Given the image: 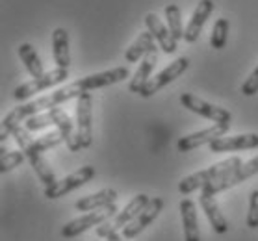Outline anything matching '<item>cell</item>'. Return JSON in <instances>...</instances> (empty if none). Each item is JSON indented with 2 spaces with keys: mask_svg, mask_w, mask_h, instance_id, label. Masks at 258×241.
Listing matches in <instances>:
<instances>
[{
  "mask_svg": "<svg viewBox=\"0 0 258 241\" xmlns=\"http://www.w3.org/2000/svg\"><path fill=\"white\" fill-rule=\"evenodd\" d=\"M128 76H130L128 67H115V69H110V71L95 72V74L84 76V78H80V80H77V82L65 86V88L56 89L52 93L37 97L35 100H30V102H24V104H19L15 110H12L6 117L2 119L0 139L6 141L8 137L13 134V130L17 128V126H21L26 119L34 117L37 113L48 112V110H52V108L61 106L67 100L78 99V97H82L84 93H89V91H93V89L108 88V86L123 82V80H126Z\"/></svg>",
  "mask_w": 258,
  "mask_h": 241,
  "instance_id": "cell-1",
  "label": "cell"
},
{
  "mask_svg": "<svg viewBox=\"0 0 258 241\" xmlns=\"http://www.w3.org/2000/svg\"><path fill=\"white\" fill-rule=\"evenodd\" d=\"M241 165H243V162H241V158H238V156H232V158L223 159V162H217V164L210 165L208 169L197 171L194 175H188V177L182 178L180 182H178V191H180L182 195L194 193V191H197L199 188L203 189L210 182L217 180V178L227 177L230 173L238 171Z\"/></svg>",
  "mask_w": 258,
  "mask_h": 241,
  "instance_id": "cell-2",
  "label": "cell"
},
{
  "mask_svg": "<svg viewBox=\"0 0 258 241\" xmlns=\"http://www.w3.org/2000/svg\"><path fill=\"white\" fill-rule=\"evenodd\" d=\"M12 135L15 137V141L19 143L21 150L26 154V159L32 164V167H34V171H35V175H37V177H39V180L45 184V188H47V186H52V184L56 182V175H54V171L50 169V165H48L47 159L43 158V152L35 147V139H32V137H30L28 130L21 124V126H17V128L13 130Z\"/></svg>",
  "mask_w": 258,
  "mask_h": 241,
  "instance_id": "cell-3",
  "label": "cell"
},
{
  "mask_svg": "<svg viewBox=\"0 0 258 241\" xmlns=\"http://www.w3.org/2000/svg\"><path fill=\"white\" fill-rule=\"evenodd\" d=\"M149 200H151V197H147L145 193L136 195L134 199L130 200L128 204L124 206L123 210H121L112 221H106V223H102L100 226H97V235H99V237H108L112 232L123 230L126 224L132 223V221L143 212V208L149 204Z\"/></svg>",
  "mask_w": 258,
  "mask_h": 241,
  "instance_id": "cell-4",
  "label": "cell"
},
{
  "mask_svg": "<svg viewBox=\"0 0 258 241\" xmlns=\"http://www.w3.org/2000/svg\"><path fill=\"white\" fill-rule=\"evenodd\" d=\"M117 213H119V210L115 204L106 206L102 210L89 212V213H86V215H82V217H78V219H75V221H71V223L65 224L63 228H61V235H63L65 239H73V237H77V235L84 234V232H88L89 228L100 226L102 223L113 219Z\"/></svg>",
  "mask_w": 258,
  "mask_h": 241,
  "instance_id": "cell-5",
  "label": "cell"
},
{
  "mask_svg": "<svg viewBox=\"0 0 258 241\" xmlns=\"http://www.w3.org/2000/svg\"><path fill=\"white\" fill-rule=\"evenodd\" d=\"M67 78H69V71L56 67V69H52L50 72H45L41 78H32L30 82L21 84L19 88H15L13 97H15V100H19V102H24V100H28L30 97H34L35 93H41L45 89H50V88H54V86H58V84L65 82Z\"/></svg>",
  "mask_w": 258,
  "mask_h": 241,
  "instance_id": "cell-6",
  "label": "cell"
},
{
  "mask_svg": "<svg viewBox=\"0 0 258 241\" xmlns=\"http://www.w3.org/2000/svg\"><path fill=\"white\" fill-rule=\"evenodd\" d=\"M188 67H189L188 58H184V56H182V58H176L175 61H171L164 71H160L154 78L151 76V80H149V82L143 86V89L140 91V97H143V99L153 97L154 93H158L160 89H164L165 86H169L171 82H175L176 78H180Z\"/></svg>",
  "mask_w": 258,
  "mask_h": 241,
  "instance_id": "cell-7",
  "label": "cell"
},
{
  "mask_svg": "<svg viewBox=\"0 0 258 241\" xmlns=\"http://www.w3.org/2000/svg\"><path fill=\"white\" fill-rule=\"evenodd\" d=\"M93 178H95V167L84 165V167H80L78 171L71 173L69 177L61 178V180H56L52 186H47V188H45V197L50 200L59 199V197H63V195L75 191V189L82 188L84 184H88L89 180H93Z\"/></svg>",
  "mask_w": 258,
  "mask_h": 241,
  "instance_id": "cell-8",
  "label": "cell"
},
{
  "mask_svg": "<svg viewBox=\"0 0 258 241\" xmlns=\"http://www.w3.org/2000/svg\"><path fill=\"white\" fill-rule=\"evenodd\" d=\"M180 104L189 112L197 113L201 117L210 119L216 124H223V123H230L232 121V115H230L229 110H225L221 106H216V104H210L206 100L199 99L191 93H182L180 95Z\"/></svg>",
  "mask_w": 258,
  "mask_h": 241,
  "instance_id": "cell-9",
  "label": "cell"
},
{
  "mask_svg": "<svg viewBox=\"0 0 258 241\" xmlns=\"http://www.w3.org/2000/svg\"><path fill=\"white\" fill-rule=\"evenodd\" d=\"M254 175H258V156H254L252 159L245 162V164L241 165L238 171H234V173H230L227 177H221V178H217V180H214V182H210L208 186L203 188V191H206V193H210V195H217V193H221V191H227V189L234 188V186L241 184L243 180H247V178L254 177Z\"/></svg>",
  "mask_w": 258,
  "mask_h": 241,
  "instance_id": "cell-10",
  "label": "cell"
},
{
  "mask_svg": "<svg viewBox=\"0 0 258 241\" xmlns=\"http://www.w3.org/2000/svg\"><path fill=\"white\" fill-rule=\"evenodd\" d=\"M230 128V123L223 124H214L210 128H205L201 132H195V134L184 135L176 141V148L178 152H191L195 148L203 147V145H210L212 141H216L219 137H223Z\"/></svg>",
  "mask_w": 258,
  "mask_h": 241,
  "instance_id": "cell-11",
  "label": "cell"
},
{
  "mask_svg": "<svg viewBox=\"0 0 258 241\" xmlns=\"http://www.w3.org/2000/svg\"><path fill=\"white\" fill-rule=\"evenodd\" d=\"M91 104H93V99H91V93H84L82 97L77 99V132H78V139H80V145L82 148L91 147L93 143V124H91Z\"/></svg>",
  "mask_w": 258,
  "mask_h": 241,
  "instance_id": "cell-12",
  "label": "cell"
},
{
  "mask_svg": "<svg viewBox=\"0 0 258 241\" xmlns=\"http://www.w3.org/2000/svg\"><path fill=\"white\" fill-rule=\"evenodd\" d=\"M162 210H164V200L160 199V197H154V199L149 200V204L143 208V212H141L132 223L126 224L123 228L124 239H134V237H138L149 224L153 223L154 219L158 217Z\"/></svg>",
  "mask_w": 258,
  "mask_h": 241,
  "instance_id": "cell-13",
  "label": "cell"
},
{
  "mask_svg": "<svg viewBox=\"0 0 258 241\" xmlns=\"http://www.w3.org/2000/svg\"><path fill=\"white\" fill-rule=\"evenodd\" d=\"M210 152L221 154V152H234V150H252L258 148V134H238L230 137H219L216 141H212Z\"/></svg>",
  "mask_w": 258,
  "mask_h": 241,
  "instance_id": "cell-14",
  "label": "cell"
},
{
  "mask_svg": "<svg viewBox=\"0 0 258 241\" xmlns=\"http://www.w3.org/2000/svg\"><path fill=\"white\" fill-rule=\"evenodd\" d=\"M50 112V115H52V123L54 126L59 130V134L63 135V141L65 145H67V148H69L71 152H78L80 148H82V145H80V139H78V132H77V124H73V121H71V117L65 113V110H61V108H52V110H48Z\"/></svg>",
  "mask_w": 258,
  "mask_h": 241,
  "instance_id": "cell-15",
  "label": "cell"
},
{
  "mask_svg": "<svg viewBox=\"0 0 258 241\" xmlns=\"http://www.w3.org/2000/svg\"><path fill=\"white\" fill-rule=\"evenodd\" d=\"M214 8H216L214 6V0H199V4L195 8V12H194V15H191V19H189L188 26L184 30V41L195 43L199 39L206 19L214 13Z\"/></svg>",
  "mask_w": 258,
  "mask_h": 241,
  "instance_id": "cell-16",
  "label": "cell"
},
{
  "mask_svg": "<svg viewBox=\"0 0 258 241\" xmlns=\"http://www.w3.org/2000/svg\"><path fill=\"white\" fill-rule=\"evenodd\" d=\"M199 202H201L203 212L206 213V217H208V221H210L214 232H216V234H227V232H229V221L225 219V215L221 213V210H219L216 195H210L201 189Z\"/></svg>",
  "mask_w": 258,
  "mask_h": 241,
  "instance_id": "cell-17",
  "label": "cell"
},
{
  "mask_svg": "<svg viewBox=\"0 0 258 241\" xmlns=\"http://www.w3.org/2000/svg\"><path fill=\"white\" fill-rule=\"evenodd\" d=\"M145 24L149 32L153 34V37L158 41V47L164 50L165 54H173L176 52V39L171 36L169 28L165 26L156 13H147L145 17Z\"/></svg>",
  "mask_w": 258,
  "mask_h": 241,
  "instance_id": "cell-18",
  "label": "cell"
},
{
  "mask_svg": "<svg viewBox=\"0 0 258 241\" xmlns=\"http://www.w3.org/2000/svg\"><path fill=\"white\" fill-rule=\"evenodd\" d=\"M156 63H158V47H153L151 50H149V54H147L145 58L141 59L138 71L134 72V78H130L128 89L132 91V93L140 95V91L143 89V86L151 80V74H153Z\"/></svg>",
  "mask_w": 258,
  "mask_h": 241,
  "instance_id": "cell-19",
  "label": "cell"
},
{
  "mask_svg": "<svg viewBox=\"0 0 258 241\" xmlns=\"http://www.w3.org/2000/svg\"><path fill=\"white\" fill-rule=\"evenodd\" d=\"M117 200V191L112 188L100 189L97 193L88 195V197H82L80 200L75 202V208L78 212H95V210H102L106 206L115 204Z\"/></svg>",
  "mask_w": 258,
  "mask_h": 241,
  "instance_id": "cell-20",
  "label": "cell"
},
{
  "mask_svg": "<svg viewBox=\"0 0 258 241\" xmlns=\"http://www.w3.org/2000/svg\"><path fill=\"white\" fill-rule=\"evenodd\" d=\"M178 208H180L182 226H184V241H201L195 202L191 199H182Z\"/></svg>",
  "mask_w": 258,
  "mask_h": 241,
  "instance_id": "cell-21",
  "label": "cell"
},
{
  "mask_svg": "<svg viewBox=\"0 0 258 241\" xmlns=\"http://www.w3.org/2000/svg\"><path fill=\"white\" fill-rule=\"evenodd\" d=\"M52 56L56 67L69 69L71 52H69V34L65 28H56L52 34Z\"/></svg>",
  "mask_w": 258,
  "mask_h": 241,
  "instance_id": "cell-22",
  "label": "cell"
},
{
  "mask_svg": "<svg viewBox=\"0 0 258 241\" xmlns=\"http://www.w3.org/2000/svg\"><path fill=\"white\" fill-rule=\"evenodd\" d=\"M153 47H156V45H154L153 34H151L149 30H147V32H141L140 36H138V39H136V41L126 48V52H124L126 63H136V61H140L141 58H145L147 54H149V50H151Z\"/></svg>",
  "mask_w": 258,
  "mask_h": 241,
  "instance_id": "cell-23",
  "label": "cell"
},
{
  "mask_svg": "<svg viewBox=\"0 0 258 241\" xmlns=\"http://www.w3.org/2000/svg\"><path fill=\"white\" fill-rule=\"evenodd\" d=\"M19 58L23 59L24 67H26V71L32 74V78H41L43 74H45L41 59H39L35 48L32 47L30 43H23V45L19 47Z\"/></svg>",
  "mask_w": 258,
  "mask_h": 241,
  "instance_id": "cell-24",
  "label": "cell"
},
{
  "mask_svg": "<svg viewBox=\"0 0 258 241\" xmlns=\"http://www.w3.org/2000/svg\"><path fill=\"white\" fill-rule=\"evenodd\" d=\"M165 21H167V28H169L171 36L178 39H184V28H182V15L180 8L176 4H169L165 6Z\"/></svg>",
  "mask_w": 258,
  "mask_h": 241,
  "instance_id": "cell-25",
  "label": "cell"
},
{
  "mask_svg": "<svg viewBox=\"0 0 258 241\" xmlns=\"http://www.w3.org/2000/svg\"><path fill=\"white\" fill-rule=\"evenodd\" d=\"M229 19H217L216 24H214V30H212V36H210V45L212 48L216 50H223L227 47V39H229Z\"/></svg>",
  "mask_w": 258,
  "mask_h": 241,
  "instance_id": "cell-26",
  "label": "cell"
},
{
  "mask_svg": "<svg viewBox=\"0 0 258 241\" xmlns=\"http://www.w3.org/2000/svg\"><path fill=\"white\" fill-rule=\"evenodd\" d=\"M24 158H26V154L23 150H10L6 152V148L2 147V156H0V171L2 173H10L13 171L15 167L23 164Z\"/></svg>",
  "mask_w": 258,
  "mask_h": 241,
  "instance_id": "cell-27",
  "label": "cell"
},
{
  "mask_svg": "<svg viewBox=\"0 0 258 241\" xmlns=\"http://www.w3.org/2000/svg\"><path fill=\"white\" fill-rule=\"evenodd\" d=\"M50 124H54L50 112H43V113L34 115V117L26 119V121H24V128L28 130V132H39V130L47 128Z\"/></svg>",
  "mask_w": 258,
  "mask_h": 241,
  "instance_id": "cell-28",
  "label": "cell"
},
{
  "mask_svg": "<svg viewBox=\"0 0 258 241\" xmlns=\"http://www.w3.org/2000/svg\"><path fill=\"white\" fill-rule=\"evenodd\" d=\"M61 141H63V135L59 134V130H54V132H48V134H43L41 137H37L35 139V147L39 148L41 152H47L50 148L58 147Z\"/></svg>",
  "mask_w": 258,
  "mask_h": 241,
  "instance_id": "cell-29",
  "label": "cell"
},
{
  "mask_svg": "<svg viewBox=\"0 0 258 241\" xmlns=\"http://www.w3.org/2000/svg\"><path fill=\"white\" fill-rule=\"evenodd\" d=\"M245 224L249 228H258V189H254L249 199V212H247Z\"/></svg>",
  "mask_w": 258,
  "mask_h": 241,
  "instance_id": "cell-30",
  "label": "cell"
},
{
  "mask_svg": "<svg viewBox=\"0 0 258 241\" xmlns=\"http://www.w3.org/2000/svg\"><path fill=\"white\" fill-rule=\"evenodd\" d=\"M241 93L245 95V97H252V95L258 93V67L251 72V76L243 82V86H241Z\"/></svg>",
  "mask_w": 258,
  "mask_h": 241,
  "instance_id": "cell-31",
  "label": "cell"
},
{
  "mask_svg": "<svg viewBox=\"0 0 258 241\" xmlns=\"http://www.w3.org/2000/svg\"><path fill=\"white\" fill-rule=\"evenodd\" d=\"M106 241H124L123 235H119L117 232H112V234L106 237Z\"/></svg>",
  "mask_w": 258,
  "mask_h": 241,
  "instance_id": "cell-32",
  "label": "cell"
}]
</instances>
